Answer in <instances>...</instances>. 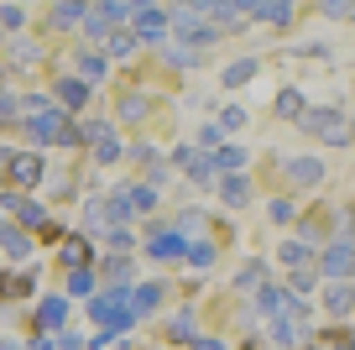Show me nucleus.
<instances>
[{
	"label": "nucleus",
	"instance_id": "nucleus-1",
	"mask_svg": "<svg viewBox=\"0 0 355 350\" xmlns=\"http://www.w3.org/2000/svg\"><path fill=\"white\" fill-rule=\"evenodd\" d=\"M89 319H94V329H100L105 340L131 329L136 324V288H105V293L89 303Z\"/></svg>",
	"mask_w": 355,
	"mask_h": 350
},
{
	"label": "nucleus",
	"instance_id": "nucleus-2",
	"mask_svg": "<svg viewBox=\"0 0 355 350\" xmlns=\"http://www.w3.org/2000/svg\"><path fill=\"white\" fill-rule=\"evenodd\" d=\"M298 126H303L309 136H319V142H329V147H345V142H350V121H345L340 110H309Z\"/></svg>",
	"mask_w": 355,
	"mask_h": 350
},
{
	"label": "nucleus",
	"instance_id": "nucleus-3",
	"mask_svg": "<svg viewBox=\"0 0 355 350\" xmlns=\"http://www.w3.org/2000/svg\"><path fill=\"white\" fill-rule=\"evenodd\" d=\"M173 22H178V32L189 37V42H193V47H209V42H214V37H225V32H220V26H214V22H209V16H204V11H199V6H178V11H173Z\"/></svg>",
	"mask_w": 355,
	"mask_h": 350
},
{
	"label": "nucleus",
	"instance_id": "nucleus-4",
	"mask_svg": "<svg viewBox=\"0 0 355 350\" xmlns=\"http://www.w3.org/2000/svg\"><path fill=\"white\" fill-rule=\"evenodd\" d=\"M324 272L329 277H350L355 272V235L350 241H334L329 251H324Z\"/></svg>",
	"mask_w": 355,
	"mask_h": 350
},
{
	"label": "nucleus",
	"instance_id": "nucleus-5",
	"mask_svg": "<svg viewBox=\"0 0 355 350\" xmlns=\"http://www.w3.org/2000/svg\"><path fill=\"white\" fill-rule=\"evenodd\" d=\"M136 37H146V42H162V37H167V11H157V6H141V11H136Z\"/></svg>",
	"mask_w": 355,
	"mask_h": 350
},
{
	"label": "nucleus",
	"instance_id": "nucleus-6",
	"mask_svg": "<svg viewBox=\"0 0 355 350\" xmlns=\"http://www.w3.org/2000/svg\"><path fill=\"white\" fill-rule=\"evenodd\" d=\"M11 178L16 183H37V178H42V157H32V152L11 157Z\"/></svg>",
	"mask_w": 355,
	"mask_h": 350
},
{
	"label": "nucleus",
	"instance_id": "nucleus-7",
	"mask_svg": "<svg viewBox=\"0 0 355 350\" xmlns=\"http://www.w3.org/2000/svg\"><path fill=\"white\" fill-rule=\"evenodd\" d=\"M63 319H68V303H63V298H42L37 324H42V329H63Z\"/></svg>",
	"mask_w": 355,
	"mask_h": 350
},
{
	"label": "nucleus",
	"instance_id": "nucleus-8",
	"mask_svg": "<svg viewBox=\"0 0 355 350\" xmlns=\"http://www.w3.org/2000/svg\"><path fill=\"white\" fill-rule=\"evenodd\" d=\"M288 173H293V183H319V178H324V162H319V157H293Z\"/></svg>",
	"mask_w": 355,
	"mask_h": 350
},
{
	"label": "nucleus",
	"instance_id": "nucleus-9",
	"mask_svg": "<svg viewBox=\"0 0 355 350\" xmlns=\"http://www.w3.org/2000/svg\"><path fill=\"white\" fill-rule=\"evenodd\" d=\"M0 204H6V209H16V215H21L26 219V225H42V204H32V199H21V194H6V199H0Z\"/></svg>",
	"mask_w": 355,
	"mask_h": 350
},
{
	"label": "nucleus",
	"instance_id": "nucleus-10",
	"mask_svg": "<svg viewBox=\"0 0 355 350\" xmlns=\"http://www.w3.org/2000/svg\"><path fill=\"white\" fill-rule=\"evenodd\" d=\"M277 115H282V121H303V115H309L298 89H282V94H277Z\"/></svg>",
	"mask_w": 355,
	"mask_h": 350
},
{
	"label": "nucleus",
	"instance_id": "nucleus-11",
	"mask_svg": "<svg viewBox=\"0 0 355 350\" xmlns=\"http://www.w3.org/2000/svg\"><path fill=\"white\" fill-rule=\"evenodd\" d=\"M58 99H63V105H84V99H89V84H84V78H58Z\"/></svg>",
	"mask_w": 355,
	"mask_h": 350
},
{
	"label": "nucleus",
	"instance_id": "nucleus-12",
	"mask_svg": "<svg viewBox=\"0 0 355 350\" xmlns=\"http://www.w3.org/2000/svg\"><path fill=\"white\" fill-rule=\"evenodd\" d=\"M189 246H193V241H183V235H152V246H146V251H152V256H183Z\"/></svg>",
	"mask_w": 355,
	"mask_h": 350
},
{
	"label": "nucleus",
	"instance_id": "nucleus-13",
	"mask_svg": "<svg viewBox=\"0 0 355 350\" xmlns=\"http://www.w3.org/2000/svg\"><path fill=\"white\" fill-rule=\"evenodd\" d=\"M220 194H225V204H245V199H251V183H245L241 173H230V178H220Z\"/></svg>",
	"mask_w": 355,
	"mask_h": 350
},
{
	"label": "nucleus",
	"instance_id": "nucleus-14",
	"mask_svg": "<svg viewBox=\"0 0 355 350\" xmlns=\"http://www.w3.org/2000/svg\"><path fill=\"white\" fill-rule=\"evenodd\" d=\"M261 277H266V262H245L241 272H235V288H245V293H261Z\"/></svg>",
	"mask_w": 355,
	"mask_h": 350
},
{
	"label": "nucleus",
	"instance_id": "nucleus-15",
	"mask_svg": "<svg viewBox=\"0 0 355 350\" xmlns=\"http://www.w3.org/2000/svg\"><path fill=\"white\" fill-rule=\"evenodd\" d=\"M0 246H6V256H11V262H21V256H32V241H26L21 230H6V235H0Z\"/></svg>",
	"mask_w": 355,
	"mask_h": 350
},
{
	"label": "nucleus",
	"instance_id": "nucleus-16",
	"mask_svg": "<svg viewBox=\"0 0 355 350\" xmlns=\"http://www.w3.org/2000/svg\"><path fill=\"white\" fill-rule=\"evenodd\" d=\"M131 209H136V204H131V188H121V194H110V204H105V219H115V225H121Z\"/></svg>",
	"mask_w": 355,
	"mask_h": 350
},
{
	"label": "nucleus",
	"instance_id": "nucleus-17",
	"mask_svg": "<svg viewBox=\"0 0 355 350\" xmlns=\"http://www.w3.org/2000/svg\"><path fill=\"white\" fill-rule=\"evenodd\" d=\"M251 16H261V22H272V26H288L293 6H251Z\"/></svg>",
	"mask_w": 355,
	"mask_h": 350
},
{
	"label": "nucleus",
	"instance_id": "nucleus-18",
	"mask_svg": "<svg viewBox=\"0 0 355 350\" xmlns=\"http://www.w3.org/2000/svg\"><path fill=\"white\" fill-rule=\"evenodd\" d=\"M157 298H162V283H141V288H136V314L157 308Z\"/></svg>",
	"mask_w": 355,
	"mask_h": 350
},
{
	"label": "nucleus",
	"instance_id": "nucleus-19",
	"mask_svg": "<svg viewBox=\"0 0 355 350\" xmlns=\"http://www.w3.org/2000/svg\"><path fill=\"white\" fill-rule=\"evenodd\" d=\"M241 162H245V152H241V147H225V152L214 157V167H220V173H241Z\"/></svg>",
	"mask_w": 355,
	"mask_h": 350
},
{
	"label": "nucleus",
	"instance_id": "nucleus-20",
	"mask_svg": "<svg viewBox=\"0 0 355 350\" xmlns=\"http://www.w3.org/2000/svg\"><path fill=\"white\" fill-rule=\"evenodd\" d=\"M272 340H277V345H298L303 329H298V324H288V319H277V324H272Z\"/></svg>",
	"mask_w": 355,
	"mask_h": 350
},
{
	"label": "nucleus",
	"instance_id": "nucleus-21",
	"mask_svg": "<svg viewBox=\"0 0 355 350\" xmlns=\"http://www.w3.org/2000/svg\"><path fill=\"white\" fill-rule=\"evenodd\" d=\"M329 308H334V314H350V308H355V293H350V288H329Z\"/></svg>",
	"mask_w": 355,
	"mask_h": 350
},
{
	"label": "nucleus",
	"instance_id": "nucleus-22",
	"mask_svg": "<svg viewBox=\"0 0 355 350\" xmlns=\"http://www.w3.org/2000/svg\"><path fill=\"white\" fill-rule=\"evenodd\" d=\"M251 74H256V63H251V58H245V63L225 68V84H230V89H241V84H245V78H251Z\"/></svg>",
	"mask_w": 355,
	"mask_h": 350
},
{
	"label": "nucleus",
	"instance_id": "nucleus-23",
	"mask_svg": "<svg viewBox=\"0 0 355 350\" xmlns=\"http://www.w3.org/2000/svg\"><path fill=\"white\" fill-rule=\"evenodd\" d=\"M84 6H58V11H53V26H73V22H84Z\"/></svg>",
	"mask_w": 355,
	"mask_h": 350
},
{
	"label": "nucleus",
	"instance_id": "nucleus-24",
	"mask_svg": "<svg viewBox=\"0 0 355 350\" xmlns=\"http://www.w3.org/2000/svg\"><path fill=\"white\" fill-rule=\"evenodd\" d=\"M105 47H110V53H115V58H125V53H136V32H115V37H110V42H105Z\"/></svg>",
	"mask_w": 355,
	"mask_h": 350
},
{
	"label": "nucleus",
	"instance_id": "nucleus-25",
	"mask_svg": "<svg viewBox=\"0 0 355 350\" xmlns=\"http://www.w3.org/2000/svg\"><path fill=\"white\" fill-rule=\"evenodd\" d=\"M84 256H89V241H68V246H63V262L73 267V272L84 267Z\"/></svg>",
	"mask_w": 355,
	"mask_h": 350
},
{
	"label": "nucleus",
	"instance_id": "nucleus-26",
	"mask_svg": "<svg viewBox=\"0 0 355 350\" xmlns=\"http://www.w3.org/2000/svg\"><path fill=\"white\" fill-rule=\"evenodd\" d=\"M21 22H26L21 6H0V26H6V32H21Z\"/></svg>",
	"mask_w": 355,
	"mask_h": 350
},
{
	"label": "nucleus",
	"instance_id": "nucleus-27",
	"mask_svg": "<svg viewBox=\"0 0 355 350\" xmlns=\"http://www.w3.org/2000/svg\"><path fill=\"white\" fill-rule=\"evenodd\" d=\"M68 293H78V298H84V293H94V277H89L84 267H78V272H68Z\"/></svg>",
	"mask_w": 355,
	"mask_h": 350
},
{
	"label": "nucleus",
	"instance_id": "nucleus-28",
	"mask_svg": "<svg viewBox=\"0 0 355 350\" xmlns=\"http://www.w3.org/2000/svg\"><path fill=\"white\" fill-rule=\"evenodd\" d=\"M121 115H125V121H141V115H146V99L141 94H125L121 99Z\"/></svg>",
	"mask_w": 355,
	"mask_h": 350
},
{
	"label": "nucleus",
	"instance_id": "nucleus-29",
	"mask_svg": "<svg viewBox=\"0 0 355 350\" xmlns=\"http://www.w3.org/2000/svg\"><path fill=\"white\" fill-rule=\"evenodd\" d=\"M319 283V272H313V267H298V277H293V293L298 298H309V288Z\"/></svg>",
	"mask_w": 355,
	"mask_h": 350
},
{
	"label": "nucleus",
	"instance_id": "nucleus-30",
	"mask_svg": "<svg viewBox=\"0 0 355 350\" xmlns=\"http://www.w3.org/2000/svg\"><path fill=\"white\" fill-rule=\"evenodd\" d=\"M189 262H193V267H209V262H214V246H209V241H193V246H189Z\"/></svg>",
	"mask_w": 355,
	"mask_h": 350
},
{
	"label": "nucleus",
	"instance_id": "nucleus-31",
	"mask_svg": "<svg viewBox=\"0 0 355 350\" xmlns=\"http://www.w3.org/2000/svg\"><path fill=\"white\" fill-rule=\"evenodd\" d=\"M173 335H178V340H199V335H193V314H189V308L173 319Z\"/></svg>",
	"mask_w": 355,
	"mask_h": 350
},
{
	"label": "nucleus",
	"instance_id": "nucleus-32",
	"mask_svg": "<svg viewBox=\"0 0 355 350\" xmlns=\"http://www.w3.org/2000/svg\"><path fill=\"white\" fill-rule=\"evenodd\" d=\"M131 204H136V209H141V215H146V209L157 204V194H152V188H141V183H136V188H131Z\"/></svg>",
	"mask_w": 355,
	"mask_h": 350
},
{
	"label": "nucleus",
	"instance_id": "nucleus-33",
	"mask_svg": "<svg viewBox=\"0 0 355 350\" xmlns=\"http://www.w3.org/2000/svg\"><path fill=\"white\" fill-rule=\"evenodd\" d=\"M78 68H84V78H105V58H94V53H89Z\"/></svg>",
	"mask_w": 355,
	"mask_h": 350
},
{
	"label": "nucleus",
	"instance_id": "nucleus-34",
	"mask_svg": "<svg viewBox=\"0 0 355 350\" xmlns=\"http://www.w3.org/2000/svg\"><path fill=\"white\" fill-rule=\"evenodd\" d=\"M303 256H309V251H303V241H288V246H282V262H293V267H303Z\"/></svg>",
	"mask_w": 355,
	"mask_h": 350
},
{
	"label": "nucleus",
	"instance_id": "nucleus-35",
	"mask_svg": "<svg viewBox=\"0 0 355 350\" xmlns=\"http://www.w3.org/2000/svg\"><path fill=\"white\" fill-rule=\"evenodd\" d=\"M245 126V110H225V121H220V131H241Z\"/></svg>",
	"mask_w": 355,
	"mask_h": 350
},
{
	"label": "nucleus",
	"instance_id": "nucleus-36",
	"mask_svg": "<svg viewBox=\"0 0 355 350\" xmlns=\"http://www.w3.org/2000/svg\"><path fill=\"white\" fill-rule=\"evenodd\" d=\"M167 58H173L178 68H189V63H199V53H193V47H173V53H167Z\"/></svg>",
	"mask_w": 355,
	"mask_h": 350
},
{
	"label": "nucleus",
	"instance_id": "nucleus-37",
	"mask_svg": "<svg viewBox=\"0 0 355 350\" xmlns=\"http://www.w3.org/2000/svg\"><path fill=\"white\" fill-rule=\"evenodd\" d=\"M110 251H131V235H125V230H110Z\"/></svg>",
	"mask_w": 355,
	"mask_h": 350
},
{
	"label": "nucleus",
	"instance_id": "nucleus-38",
	"mask_svg": "<svg viewBox=\"0 0 355 350\" xmlns=\"http://www.w3.org/2000/svg\"><path fill=\"white\" fill-rule=\"evenodd\" d=\"M94 152H100V162H110V157H115V136H105V142H94Z\"/></svg>",
	"mask_w": 355,
	"mask_h": 350
},
{
	"label": "nucleus",
	"instance_id": "nucleus-39",
	"mask_svg": "<svg viewBox=\"0 0 355 350\" xmlns=\"http://www.w3.org/2000/svg\"><path fill=\"white\" fill-rule=\"evenodd\" d=\"M58 350H78V335H58Z\"/></svg>",
	"mask_w": 355,
	"mask_h": 350
},
{
	"label": "nucleus",
	"instance_id": "nucleus-40",
	"mask_svg": "<svg viewBox=\"0 0 355 350\" xmlns=\"http://www.w3.org/2000/svg\"><path fill=\"white\" fill-rule=\"evenodd\" d=\"M0 350H26V345H16V340H0Z\"/></svg>",
	"mask_w": 355,
	"mask_h": 350
},
{
	"label": "nucleus",
	"instance_id": "nucleus-41",
	"mask_svg": "<svg viewBox=\"0 0 355 350\" xmlns=\"http://www.w3.org/2000/svg\"><path fill=\"white\" fill-rule=\"evenodd\" d=\"M350 225H355V209H350Z\"/></svg>",
	"mask_w": 355,
	"mask_h": 350
},
{
	"label": "nucleus",
	"instance_id": "nucleus-42",
	"mask_svg": "<svg viewBox=\"0 0 355 350\" xmlns=\"http://www.w3.org/2000/svg\"><path fill=\"white\" fill-rule=\"evenodd\" d=\"M0 235H6V230H0Z\"/></svg>",
	"mask_w": 355,
	"mask_h": 350
}]
</instances>
